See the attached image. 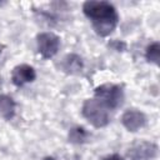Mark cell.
Returning a JSON list of instances; mask_svg holds the SVG:
<instances>
[{
  "label": "cell",
  "mask_w": 160,
  "mask_h": 160,
  "mask_svg": "<svg viewBox=\"0 0 160 160\" xmlns=\"http://www.w3.org/2000/svg\"><path fill=\"white\" fill-rule=\"evenodd\" d=\"M81 114L95 128H104L109 124L110 120L108 108L96 98L88 99L84 101Z\"/></svg>",
  "instance_id": "cell-2"
},
{
  "label": "cell",
  "mask_w": 160,
  "mask_h": 160,
  "mask_svg": "<svg viewBox=\"0 0 160 160\" xmlns=\"http://www.w3.org/2000/svg\"><path fill=\"white\" fill-rule=\"evenodd\" d=\"M95 98L100 100L108 109H116L121 106L124 100L122 89L115 84H102L95 89Z\"/></svg>",
  "instance_id": "cell-3"
},
{
  "label": "cell",
  "mask_w": 160,
  "mask_h": 160,
  "mask_svg": "<svg viewBox=\"0 0 160 160\" xmlns=\"http://www.w3.org/2000/svg\"><path fill=\"white\" fill-rule=\"evenodd\" d=\"M42 160H54V159H52V158H50V156H46V158H44Z\"/></svg>",
  "instance_id": "cell-13"
},
{
  "label": "cell",
  "mask_w": 160,
  "mask_h": 160,
  "mask_svg": "<svg viewBox=\"0 0 160 160\" xmlns=\"http://www.w3.org/2000/svg\"><path fill=\"white\" fill-rule=\"evenodd\" d=\"M60 68L66 74H71V75L79 74L82 70V60L76 54H69L62 59Z\"/></svg>",
  "instance_id": "cell-8"
},
{
  "label": "cell",
  "mask_w": 160,
  "mask_h": 160,
  "mask_svg": "<svg viewBox=\"0 0 160 160\" xmlns=\"http://www.w3.org/2000/svg\"><path fill=\"white\" fill-rule=\"evenodd\" d=\"M36 78V72L32 66L28 64L18 65L11 71V81L16 86H22L28 82H32Z\"/></svg>",
  "instance_id": "cell-6"
},
{
  "label": "cell",
  "mask_w": 160,
  "mask_h": 160,
  "mask_svg": "<svg viewBox=\"0 0 160 160\" xmlns=\"http://www.w3.org/2000/svg\"><path fill=\"white\" fill-rule=\"evenodd\" d=\"M82 11L85 16L91 20L95 32L100 36L110 35L118 25V12L108 1H85Z\"/></svg>",
  "instance_id": "cell-1"
},
{
  "label": "cell",
  "mask_w": 160,
  "mask_h": 160,
  "mask_svg": "<svg viewBox=\"0 0 160 160\" xmlns=\"http://www.w3.org/2000/svg\"><path fill=\"white\" fill-rule=\"evenodd\" d=\"M158 155V146L149 141L135 144L129 150V156L132 160H151Z\"/></svg>",
  "instance_id": "cell-5"
},
{
  "label": "cell",
  "mask_w": 160,
  "mask_h": 160,
  "mask_svg": "<svg viewBox=\"0 0 160 160\" xmlns=\"http://www.w3.org/2000/svg\"><path fill=\"white\" fill-rule=\"evenodd\" d=\"M38 51L44 59H50L58 54L60 39L54 32H41L36 38Z\"/></svg>",
  "instance_id": "cell-4"
},
{
  "label": "cell",
  "mask_w": 160,
  "mask_h": 160,
  "mask_svg": "<svg viewBox=\"0 0 160 160\" xmlns=\"http://www.w3.org/2000/svg\"><path fill=\"white\" fill-rule=\"evenodd\" d=\"M102 160H124L120 155H118V154H111V155H108V156H105Z\"/></svg>",
  "instance_id": "cell-12"
},
{
  "label": "cell",
  "mask_w": 160,
  "mask_h": 160,
  "mask_svg": "<svg viewBox=\"0 0 160 160\" xmlns=\"http://www.w3.org/2000/svg\"><path fill=\"white\" fill-rule=\"evenodd\" d=\"M15 101L8 95H0V116L10 120L15 114Z\"/></svg>",
  "instance_id": "cell-9"
},
{
  "label": "cell",
  "mask_w": 160,
  "mask_h": 160,
  "mask_svg": "<svg viewBox=\"0 0 160 160\" xmlns=\"http://www.w3.org/2000/svg\"><path fill=\"white\" fill-rule=\"evenodd\" d=\"M121 122L129 131H138L146 124V118L138 110H128L121 116Z\"/></svg>",
  "instance_id": "cell-7"
},
{
  "label": "cell",
  "mask_w": 160,
  "mask_h": 160,
  "mask_svg": "<svg viewBox=\"0 0 160 160\" xmlns=\"http://www.w3.org/2000/svg\"><path fill=\"white\" fill-rule=\"evenodd\" d=\"M89 138L88 131L81 126L71 128L69 131V141L72 144H84Z\"/></svg>",
  "instance_id": "cell-10"
},
{
  "label": "cell",
  "mask_w": 160,
  "mask_h": 160,
  "mask_svg": "<svg viewBox=\"0 0 160 160\" xmlns=\"http://www.w3.org/2000/svg\"><path fill=\"white\" fill-rule=\"evenodd\" d=\"M145 58L149 62H152L155 65L159 64V60H160V45L158 41L155 42H151L148 48H146V51H145Z\"/></svg>",
  "instance_id": "cell-11"
}]
</instances>
